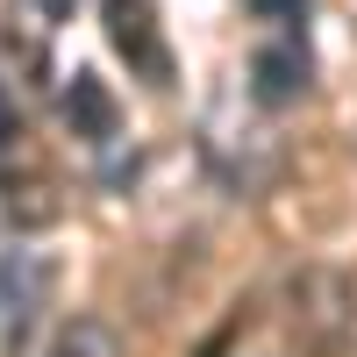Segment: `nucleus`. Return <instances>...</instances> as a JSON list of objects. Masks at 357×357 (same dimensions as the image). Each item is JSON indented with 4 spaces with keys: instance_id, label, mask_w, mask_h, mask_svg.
I'll list each match as a JSON object with an SVG mask.
<instances>
[{
    "instance_id": "1",
    "label": "nucleus",
    "mask_w": 357,
    "mask_h": 357,
    "mask_svg": "<svg viewBox=\"0 0 357 357\" xmlns=\"http://www.w3.org/2000/svg\"><path fill=\"white\" fill-rule=\"evenodd\" d=\"M107 36H114V50H122L151 86L172 79V50H165L158 22H151V0H107Z\"/></svg>"
},
{
    "instance_id": "2",
    "label": "nucleus",
    "mask_w": 357,
    "mask_h": 357,
    "mask_svg": "<svg viewBox=\"0 0 357 357\" xmlns=\"http://www.w3.org/2000/svg\"><path fill=\"white\" fill-rule=\"evenodd\" d=\"M43 286H50V264H43V257L15 250L8 264H0V336H8V343H22V329L36 321Z\"/></svg>"
},
{
    "instance_id": "3",
    "label": "nucleus",
    "mask_w": 357,
    "mask_h": 357,
    "mask_svg": "<svg viewBox=\"0 0 357 357\" xmlns=\"http://www.w3.org/2000/svg\"><path fill=\"white\" fill-rule=\"evenodd\" d=\"M65 122L86 143H107L114 136V100H107V86L93 72H72V86H65Z\"/></svg>"
},
{
    "instance_id": "4",
    "label": "nucleus",
    "mask_w": 357,
    "mask_h": 357,
    "mask_svg": "<svg viewBox=\"0 0 357 357\" xmlns=\"http://www.w3.org/2000/svg\"><path fill=\"white\" fill-rule=\"evenodd\" d=\"M250 79H257V100L264 107H286L293 93L307 86V50L301 43H279V50H257V65H250Z\"/></svg>"
},
{
    "instance_id": "5",
    "label": "nucleus",
    "mask_w": 357,
    "mask_h": 357,
    "mask_svg": "<svg viewBox=\"0 0 357 357\" xmlns=\"http://www.w3.org/2000/svg\"><path fill=\"white\" fill-rule=\"evenodd\" d=\"M36 357H122V336H114L100 314H72V321H57L43 336Z\"/></svg>"
},
{
    "instance_id": "6",
    "label": "nucleus",
    "mask_w": 357,
    "mask_h": 357,
    "mask_svg": "<svg viewBox=\"0 0 357 357\" xmlns=\"http://www.w3.org/2000/svg\"><path fill=\"white\" fill-rule=\"evenodd\" d=\"M15 143V107H8V93H0V151Z\"/></svg>"
}]
</instances>
